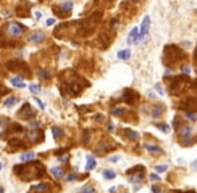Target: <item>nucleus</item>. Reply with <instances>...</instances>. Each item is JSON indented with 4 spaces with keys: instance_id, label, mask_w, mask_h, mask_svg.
I'll use <instances>...</instances> for the list:
<instances>
[{
    "instance_id": "6e6552de",
    "label": "nucleus",
    "mask_w": 197,
    "mask_h": 193,
    "mask_svg": "<svg viewBox=\"0 0 197 193\" xmlns=\"http://www.w3.org/2000/svg\"><path fill=\"white\" fill-rule=\"evenodd\" d=\"M123 136L129 141H134V142H136V141L140 140V134H138L137 132H134V130H132V129H125L123 130Z\"/></svg>"
},
{
    "instance_id": "39448f33",
    "label": "nucleus",
    "mask_w": 197,
    "mask_h": 193,
    "mask_svg": "<svg viewBox=\"0 0 197 193\" xmlns=\"http://www.w3.org/2000/svg\"><path fill=\"white\" fill-rule=\"evenodd\" d=\"M115 147H117V145L115 143H111L109 141H103V142H101L99 145L97 146V150H98V153H107V152H111V150H114Z\"/></svg>"
},
{
    "instance_id": "a19ab883",
    "label": "nucleus",
    "mask_w": 197,
    "mask_h": 193,
    "mask_svg": "<svg viewBox=\"0 0 197 193\" xmlns=\"http://www.w3.org/2000/svg\"><path fill=\"white\" fill-rule=\"evenodd\" d=\"M75 178H77V174L71 173V174H69V176H67V181H73V180H75Z\"/></svg>"
},
{
    "instance_id": "c03bdc74",
    "label": "nucleus",
    "mask_w": 197,
    "mask_h": 193,
    "mask_svg": "<svg viewBox=\"0 0 197 193\" xmlns=\"http://www.w3.org/2000/svg\"><path fill=\"white\" fill-rule=\"evenodd\" d=\"M54 23H55V19H47V22H46L47 26H51V24H54Z\"/></svg>"
},
{
    "instance_id": "4468645a",
    "label": "nucleus",
    "mask_w": 197,
    "mask_h": 193,
    "mask_svg": "<svg viewBox=\"0 0 197 193\" xmlns=\"http://www.w3.org/2000/svg\"><path fill=\"white\" fill-rule=\"evenodd\" d=\"M11 83H12V86L19 87V89L26 87V83L23 82V77H15V78H12L11 79Z\"/></svg>"
},
{
    "instance_id": "09e8293b",
    "label": "nucleus",
    "mask_w": 197,
    "mask_h": 193,
    "mask_svg": "<svg viewBox=\"0 0 197 193\" xmlns=\"http://www.w3.org/2000/svg\"><path fill=\"white\" fill-rule=\"evenodd\" d=\"M6 93V89H3L2 86H0V95H2V94H4Z\"/></svg>"
},
{
    "instance_id": "3c124183",
    "label": "nucleus",
    "mask_w": 197,
    "mask_h": 193,
    "mask_svg": "<svg viewBox=\"0 0 197 193\" xmlns=\"http://www.w3.org/2000/svg\"><path fill=\"white\" fill-rule=\"evenodd\" d=\"M0 193H4V191H3V188H0Z\"/></svg>"
},
{
    "instance_id": "2eb2a0df",
    "label": "nucleus",
    "mask_w": 197,
    "mask_h": 193,
    "mask_svg": "<svg viewBox=\"0 0 197 193\" xmlns=\"http://www.w3.org/2000/svg\"><path fill=\"white\" fill-rule=\"evenodd\" d=\"M145 149L149 152V153H153V154H161V153L164 152L162 147L154 146V145H145Z\"/></svg>"
},
{
    "instance_id": "de8ad7c7",
    "label": "nucleus",
    "mask_w": 197,
    "mask_h": 193,
    "mask_svg": "<svg viewBox=\"0 0 197 193\" xmlns=\"http://www.w3.org/2000/svg\"><path fill=\"white\" fill-rule=\"evenodd\" d=\"M107 128H109V130H113V122H111V121L109 122V125H107Z\"/></svg>"
},
{
    "instance_id": "7ed1b4c3",
    "label": "nucleus",
    "mask_w": 197,
    "mask_h": 193,
    "mask_svg": "<svg viewBox=\"0 0 197 193\" xmlns=\"http://www.w3.org/2000/svg\"><path fill=\"white\" fill-rule=\"evenodd\" d=\"M123 101L126 102L127 105L134 106L138 101H140V97H138V94L136 91L130 90V89H126V90L123 91Z\"/></svg>"
},
{
    "instance_id": "a878e982",
    "label": "nucleus",
    "mask_w": 197,
    "mask_h": 193,
    "mask_svg": "<svg viewBox=\"0 0 197 193\" xmlns=\"http://www.w3.org/2000/svg\"><path fill=\"white\" fill-rule=\"evenodd\" d=\"M39 132L38 130H30L28 133H27V137L30 138V140H39Z\"/></svg>"
},
{
    "instance_id": "2f4dec72",
    "label": "nucleus",
    "mask_w": 197,
    "mask_h": 193,
    "mask_svg": "<svg viewBox=\"0 0 197 193\" xmlns=\"http://www.w3.org/2000/svg\"><path fill=\"white\" fill-rule=\"evenodd\" d=\"M156 128H158L161 132H164V133H169V126L166 123H157V125H156Z\"/></svg>"
},
{
    "instance_id": "37998d69",
    "label": "nucleus",
    "mask_w": 197,
    "mask_h": 193,
    "mask_svg": "<svg viewBox=\"0 0 197 193\" xmlns=\"http://www.w3.org/2000/svg\"><path fill=\"white\" fill-rule=\"evenodd\" d=\"M59 161H60V162H67V161H69V156L60 157V158H59Z\"/></svg>"
},
{
    "instance_id": "dca6fc26",
    "label": "nucleus",
    "mask_w": 197,
    "mask_h": 193,
    "mask_svg": "<svg viewBox=\"0 0 197 193\" xmlns=\"http://www.w3.org/2000/svg\"><path fill=\"white\" fill-rule=\"evenodd\" d=\"M8 145L12 146V147H26V145L22 142V140H17V138H12V140H10L8 141Z\"/></svg>"
},
{
    "instance_id": "b1692460",
    "label": "nucleus",
    "mask_w": 197,
    "mask_h": 193,
    "mask_svg": "<svg viewBox=\"0 0 197 193\" xmlns=\"http://www.w3.org/2000/svg\"><path fill=\"white\" fill-rule=\"evenodd\" d=\"M130 55H132V54H130L129 50H122V51L118 52V58H119V59H122V60H127L129 58H130Z\"/></svg>"
},
{
    "instance_id": "f03ea898",
    "label": "nucleus",
    "mask_w": 197,
    "mask_h": 193,
    "mask_svg": "<svg viewBox=\"0 0 197 193\" xmlns=\"http://www.w3.org/2000/svg\"><path fill=\"white\" fill-rule=\"evenodd\" d=\"M17 117L22 119H30L32 117H35V110H32L30 103H24L23 107L17 111Z\"/></svg>"
},
{
    "instance_id": "ddd939ff",
    "label": "nucleus",
    "mask_w": 197,
    "mask_h": 193,
    "mask_svg": "<svg viewBox=\"0 0 197 193\" xmlns=\"http://www.w3.org/2000/svg\"><path fill=\"white\" fill-rule=\"evenodd\" d=\"M110 114L117 115V117H123L126 114V109H125V107H121V106H115L110 110Z\"/></svg>"
},
{
    "instance_id": "58836bf2",
    "label": "nucleus",
    "mask_w": 197,
    "mask_h": 193,
    "mask_svg": "<svg viewBox=\"0 0 197 193\" xmlns=\"http://www.w3.org/2000/svg\"><path fill=\"white\" fill-rule=\"evenodd\" d=\"M151 192H153V193H162V191H161L158 186H156V185L151 186Z\"/></svg>"
},
{
    "instance_id": "4c0bfd02",
    "label": "nucleus",
    "mask_w": 197,
    "mask_h": 193,
    "mask_svg": "<svg viewBox=\"0 0 197 193\" xmlns=\"http://www.w3.org/2000/svg\"><path fill=\"white\" fill-rule=\"evenodd\" d=\"M181 70H182V73H184V74H186V75L190 73V69H189V66H186V65H185V66H182V67H181Z\"/></svg>"
},
{
    "instance_id": "4be33fe9",
    "label": "nucleus",
    "mask_w": 197,
    "mask_h": 193,
    "mask_svg": "<svg viewBox=\"0 0 197 193\" xmlns=\"http://www.w3.org/2000/svg\"><path fill=\"white\" fill-rule=\"evenodd\" d=\"M60 8H62V10H63V11H66L67 13H69L71 10H73V2H70V0H66V2H63V3H62Z\"/></svg>"
},
{
    "instance_id": "f704fd0d",
    "label": "nucleus",
    "mask_w": 197,
    "mask_h": 193,
    "mask_svg": "<svg viewBox=\"0 0 197 193\" xmlns=\"http://www.w3.org/2000/svg\"><path fill=\"white\" fill-rule=\"evenodd\" d=\"M168 169V166L166 165H158V166H156V170L157 172H160V173H162V172H165V170Z\"/></svg>"
},
{
    "instance_id": "c9c22d12",
    "label": "nucleus",
    "mask_w": 197,
    "mask_h": 193,
    "mask_svg": "<svg viewBox=\"0 0 197 193\" xmlns=\"http://www.w3.org/2000/svg\"><path fill=\"white\" fill-rule=\"evenodd\" d=\"M12 130H13V132H22V130H23V128H22L19 123H13Z\"/></svg>"
},
{
    "instance_id": "f3484780",
    "label": "nucleus",
    "mask_w": 197,
    "mask_h": 193,
    "mask_svg": "<svg viewBox=\"0 0 197 193\" xmlns=\"http://www.w3.org/2000/svg\"><path fill=\"white\" fill-rule=\"evenodd\" d=\"M38 75H39V78H42V79H51V73L50 71H47V70H43V69H39L38 70Z\"/></svg>"
},
{
    "instance_id": "8fccbe9b",
    "label": "nucleus",
    "mask_w": 197,
    "mask_h": 193,
    "mask_svg": "<svg viewBox=\"0 0 197 193\" xmlns=\"http://www.w3.org/2000/svg\"><path fill=\"white\" fill-rule=\"evenodd\" d=\"M117 160H118V157H113L110 161H111V162H117Z\"/></svg>"
},
{
    "instance_id": "5701e85b",
    "label": "nucleus",
    "mask_w": 197,
    "mask_h": 193,
    "mask_svg": "<svg viewBox=\"0 0 197 193\" xmlns=\"http://www.w3.org/2000/svg\"><path fill=\"white\" fill-rule=\"evenodd\" d=\"M51 132H52V136H54V138H55V140H59V138L63 136V132H62V129L60 128H52L51 129Z\"/></svg>"
},
{
    "instance_id": "864d4df0",
    "label": "nucleus",
    "mask_w": 197,
    "mask_h": 193,
    "mask_svg": "<svg viewBox=\"0 0 197 193\" xmlns=\"http://www.w3.org/2000/svg\"><path fill=\"white\" fill-rule=\"evenodd\" d=\"M0 169H2V164H0Z\"/></svg>"
},
{
    "instance_id": "393cba45",
    "label": "nucleus",
    "mask_w": 197,
    "mask_h": 193,
    "mask_svg": "<svg viewBox=\"0 0 197 193\" xmlns=\"http://www.w3.org/2000/svg\"><path fill=\"white\" fill-rule=\"evenodd\" d=\"M16 103V97H8L6 101H4V106H7V107H11L13 106Z\"/></svg>"
},
{
    "instance_id": "f257e3e1",
    "label": "nucleus",
    "mask_w": 197,
    "mask_h": 193,
    "mask_svg": "<svg viewBox=\"0 0 197 193\" xmlns=\"http://www.w3.org/2000/svg\"><path fill=\"white\" fill-rule=\"evenodd\" d=\"M6 30H7V34L10 35L11 38H20L22 35H23V32H24L23 26H20L19 23H15V22L8 23Z\"/></svg>"
},
{
    "instance_id": "412c9836",
    "label": "nucleus",
    "mask_w": 197,
    "mask_h": 193,
    "mask_svg": "<svg viewBox=\"0 0 197 193\" xmlns=\"http://www.w3.org/2000/svg\"><path fill=\"white\" fill-rule=\"evenodd\" d=\"M196 142H197V137H190V138H186L185 141H180V143L182 146H192V145H195Z\"/></svg>"
},
{
    "instance_id": "ea45409f",
    "label": "nucleus",
    "mask_w": 197,
    "mask_h": 193,
    "mask_svg": "<svg viewBox=\"0 0 197 193\" xmlns=\"http://www.w3.org/2000/svg\"><path fill=\"white\" fill-rule=\"evenodd\" d=\"M150 180H151V181H160L161 178L157 176V174H153V173H151V174H150Z\"/></svg>"
},
{
    "instance_id": "603ef678",
    "label": "nucleus",
    "mask_w": 197,
    "mask_h": 193,
    "mask_svg": "<svg viewBox=\"0 0 197 193\" xmlns=\"http://www.w3.org/2000/svg\"><path fill=\"white\" fill-rule=\"evenodd\" d=\"M132 2H140V0H132Z\"/></svg>"
},
{
    "instance_id": "423d86ee",
    "label": "nucleus",
    "mask_w": 197,
    "mask_h": 193,
    "mask_svg": "<svg viewBox=\"0 0 197 193\" xmlns=\"http://www.w3.org/2000/svg\"><path fill=\"white\" fill-rule=\"evenodd\" d=\"M192 130H193V129H192L189 125H182V126L178 129V138H180V141L189 138L190 134H192Z\"/></svg>"
},
{
    "instance_id": "f8f14e48",
    "label": "nucleus",
    "mask_w": 197,
    "mask_h": 193,
    "mask_svg": "<svg viewBox=\"0 0 197 193\" xmlns=\"http://www.w3.org/2000/svg\"><path fill=\"white\" fill-rule=\"evenodd\" d=\"M164 106L162 105H156V106H153V109H151V117L153 118H158V117L164 113Z\"/></svg>"
},
{
    "instance_id": "473e14b6",
    "label": "nucleus",
    "mask_w": 197,
    "mask_h": 193,
    "mask_svg": "<svg viewBox=\"0 0 197 193\" xmlns=\"http://www.w3.org/2000/svg\"><path fill=\"white\" fill-rule=\"evenodd\" d=\"M28 87H30V91H31V93H34V94H36V93L40 91V86H39V84H36V83L30 84Z\"/></svg>"
},
{
    "instance_id": "e433bc0d",
    "label": "nucleus",
    "mask_w": 197,
    "mask_h": 193,
    "mask_svg": "<svg viewBox=\"0 0 197 193\" xmlns=\"http://www.w3.org/2000/svg\"><path fill=\"white\" fill-rule=\"evenodd\" d=\"M94 119H95L97 122H102V121H103V115H102V114H95V115H94Z\"/></svg>"
},
{
    "instance_id": "0eeeda50",
    "label": "nucleus",
    "mask_w": 197,
    "mask_h": 193,
    "mask_svg": "<svg viewBox=\"0 0 197 193\" xmlns=\"http://www.w3.org/2000/svg\"><path fill=\"white\" fill-rule=\"evenodd\" d=\"M44 32L43 31H34L32 34L28 36V40L31 43H35V44H38V43H40V42H43L44 40Z\"/></svg>"
},
{
    "instance_id": "a18cd8bd",
    "label": "nucleus",
    "mask_w": 197,
    "mask_h": 193,
    "mask_svg": "<svg viewBox=\"0 0 197 193\" xmlns=\"http://www.w3.org/2000/svg\"><path fill=\"white\" fill-rule=\"evenodd\" d=\"M35 101H36V102H38V105L40 106V109H43V107H44V105H43V103H42V102H40V101L38 99V98H35Z\"/></svg>"
},
{
    "instance_id": "49530a36",
    "label": "nucleus",
    "mask_w": 197,
    "mask_h": 193,
    "mask_svg": "<svg viewBox=\"0 0 197 193\" xmlns=\"http://www.w3.org/2000/svg\"><path fill=\"white\" fill-rule=\"evenodd\" d=\"M192 168L197 170V160H196V161H193V162H192Z\"/></svg>"
},
{
    "instance_id": "9d476101",
    "label": "nucleus",
    "mask_w": 197,
    "mask_h": 193,
    "mask_svg": "<svg viewBox=\"0 0 197 193\" xmlns=\"http://www.w3.org/2000/svg\"><path fill=\"white\" fill-rule=\"evenodd\" d=\"M48 185L47 184H44V182H39V184H36V185H34L32 186V191L34 192H38V193H46V192H48Z\"/></svg>"
},
{
    "instance_id": "20e7f679",
    "label": "nucleus",
    "mask_w": 197,
    "mask_h": 193,
    "mask_svg": "<svg viewBox=\"0 0 197 193\" xmlns=\"http://www.w3.org/2000/svg\"><path fill=\"white\" fill-rule=\"evenodd\" d=\"M149 28H150V17L145 16L144 20H142V24L140 27V36H138V42L146 36L147 32H149Z\"/></svg>"
},
{
    "instance_id": "aec40b11",
    "label": "nucleus",
    "mask_w": 197,
    "mask_h": 193,
    "mask_svg": "<svg viewBox=\"0 0 197 193\" xmlns=\"http://www.w3.org/2000/svg\"><path fill=\"white\" fill-rule=\"evenodd\" d=\"M51 174L54 177H56V178H62V177H63V174H65V172H63V169H60V168H52L51 169Z\"/></svg>"
},
{
    "instance_id": "1a4fd4ad",
    "label": "nucleus",
    "mask_w": 197,
    "mask_h": 193,
    "mask_svg": "<svg viewBox=\"0 0 197 193\" xmlns=\"http://www.w3.org/2000/svg\"><path fill=\"white\" fill-rule=\"evenodd\" d=\"M138 36H140L138 28H137V27H134V28L130 31V34H129V36H127V43H129V44L137 43V42H138Z\"/></svg>"
},
{
    "instance_id": "c85d7f7f",
    "label": "nucleus",
    "mask_w": 197,
    "mask_h": 193,
    "mask_svg": "<svg viewBox=\"0 0 197 193\" xmlns=\"http://www.w3.org/2000/svg\"><path fill=\"white\" fill-rule=\"evenodd\" d=\"M90 138H91L90 132H89L87 129H84V130H83V142L86 143V145H87L89 142H90Z\"/></svg>"
},
{
    "instance_id": "cd10ccee",
    "label": "nucleus",
    "mask_w": 197,
    "mask_h": 193,
    "mask_svg": "<svg viewBox=\"0 0 197 193\" xmlns=\"http://www.w3.org/2000/svg\"><path fill=\"white\" fill-rule=\"evenodd\" d=\"M173 126H174V129H176L177 130V132H178V129H180L181 128V118H180V117H174V119H173Z\"/></svg>"
},
{
    "instance_id": "c756f323",
    "label": "nucleus",
    "mask_w": 197,
    "mask_h": 193,
    "mask_svg": "<svg viewBox=\"0 0 197 193\" xmlns=\"http://www.w3.org/2000/svg\"><path fill=\"white\" fill-rule=\"evenodd\" d=\"M144 176H145V172H141V173L136 174V177H132L130 181H132V182H138V181H141L142 178H144Z\"/></svg>"
},
{
    "instance_id": "72a5a7b5",
    "label": "nucleus",
    "mask_w": 197,
    "mask_h": 193,
    "mask_svg": "<svg viewBox=\"0 0 197 193\" xmlns=\"http://www.w3.org/2000/svg\"><path fill=\"white\" fill-rule=\"evenodd\" d=\"M185 117H188L190 121H196L197 119V114L196 113H192V111H185Z\"/></svg>"
},
{
    "instance_id": "7c9ffc66",
    "label": "nucleus",
    "mask_w": 197,
    "mask_h": 193,
    "mask_svg": "<svg viewBox=\"0 0 197 193\" xmlns=\"http://www.w3.org/2000/svg\"><path fill=\"white\" fill-rule=\"evenodd\" d=\"M80 193H97L95 191V188L91 186V185H87V186H84L82 191H80Z\"/></svg>"
},
{
    "instance_id": "a211bd4d",
    "label": "nucleus",
    "mask_w": 197,
    "mask_h": 193,
    "mask_svg": "<svg viewBox=\"0 0 197 193\" xmlns=\"http://www.w3.org/2000/svg\"><path fill=\"white\" fill-rule=\"evenodd\" d=\"M95 166H97V161L94 160L91 156H89V157H87V164H86V168H84V169H86L87 172H89V170L94 169Z\"/></svg>"
},
{
    "instance_id": "bb28decb",
    "label": "nucleus",
    "mask_w": 197,
    "mask_h": 193,
    "mask_svg": "<svg viewBox=\"0 0 197 193\" xmlns=\"http://www.w3.org/2000/svg\"><path fill=\"white\" fill-rule=\"evenodd\" d=\"M103 177L107 178V180H113V178H115V173L113 172V170H105Z\"/></svg>"
},
{
    "instance_id": "9b49d317",
    "label": "nucleus",
    "mask_w": 197,
    "mask_h": 193,
    "mask_svg": "<svg viewBox=\"0 0 197 193\" xmlns=\"http://www.w3.org/2000/svg\"><path fill=\"white\" fill-rule=\"evenodd\" d=\"M141 172H145V166H144V165H136V166L127 169L126 174H132V176H134V174H138Z\"/></svg>"
},
{
    "instance_id": "6ab92c4d",
    "label": "nucleus",
    "mask_w": 197,
    "mask_h": 193,
    "mask_svg": "<svg viewBox=\"0 0 197 193\" xmlns=\"http://www.w3.org/2000/svg\"><path fill=\"white\" fill-rule=\"evenodd\" d=\"M34 157H35V154H34V152H27V153H24V154H22V157H20V160L23 161V162H28V161H32L34 160Z\"/></svg>"
},
{
    "instance_id": "79ce46f5",
    "label": "nucleus",
    "mask_w": 197,
    "mask_h": 193,
    "mask_svg": "<svg viewBox=\"0 0 197 193\" xmlns=\"http://www.w3.org/2000/svg\"><path fill=\"white\" fill-rule=\"evenodd\" d=\"M156 89H157V91L161 94V95H164V90H162V89H161V84H160V83H157V84H156Z\"/></svg>"
}]
</instances>
